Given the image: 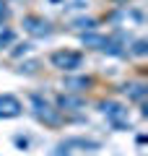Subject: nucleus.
<instances>
[{"label":"nucleus","instance_id":"obj_1","mask_svg":"<svg viewBox=\"0 0 148 156\" xmlns=\"http://www.w3.org/2000/svg\"><path fill=\"white\" fill-rule=\"evenodd\" d=\"M31 104H34V112H37V117L42 120V122H47V125H60V122H62L60 112L52 109L47 101H42V96L34 94V96H31Z\"/></svg>","mask_w":148,"mask_h":156},{"label":"nucleus","instance_id":"obj_2","mask_svg":"<svg viewBox=\"0 0 148 156\" xmlns=\"http://www.w3.org/2000/svg\"><path fill=\"white\" fill-rule=\"evenodd\" d=\"M52 65L60 70H78L83 65V55L81 52H55L52 55Z\"/></svg>","mask_w":148,"mask_h":156},{"label":"nucleus","instance_id":"obj_3","mask_svg":"<svg viewBox=\"0 0 148 156\" xmlns=\"http://www.w3.org/2000/svg\"><path fill=\"white\" fill-rule=\"evenodd\" d=\"M23 29H26L31 37H49V23L44 21V18H39V16H26L23 18Z\"/></svg>","mask_w":148,"mask_h":156},{"label":"nucleus","instance_id":"obj_4","mask_svg":"<svg viewBox=\"0 0 148 156\" xmlns=\"http://www.w3.org/2000/svg\"><path fill=\"white\" fill-rule=\"evenodd\" d=\"M101 109H104V115L109 117L117 128H122V122L127 120V109H125L122 104H117V101H104V104H101Z\"/></svg>","mask_w":148,"mask_h":156},{"label":"nucleus","instance_id":"obj_5","mask_svg":"<svg viewBox=\"0 0 148 156\" xmlns=\"http://www.w3.org/2000/svg\"><path fill=\"white\" fill-rule=\"evenodd\" d=\"M21 115V101L11 94H0V117H16Z\"/></svg>","mask_w":148,"mask_h":156},{"label":"nucleus","instance_id":"obj_6","mask_svg":"<svg viewBox=\"0 0 148 156\" xmlns=\"http://www.w3.org/2000/svg\"><path fill=\"white\" fill-rule=\"evenodd\" d=\"M62 86L70 89V91H81V89H86V86H91V78H86V76H81V78H65Z\"/></svg>","mask_w":148,"mask_h":156},{"label":"nucleus","instance_id":"obj_7","mask_svg":"<svg viewBox=\"0 0 148 156\" xmlns=\"http://www.w3.org/2000/svg\"><path fill=\"white\" fill-rule=\"evenodd\" d=\"M57 104H60L62 109H78V107H83V99H78V96H68V94H60V96H57Z\"/></svg>","mask_w":148,"mask_h":156},{"label":"nucleus","instance_id":"obj_8","mask_svg":"<svg viewBox=\"0 0 148 156\" xmlns=\"http://www.w3.org/2000/svg\"><path fill=\"white\" fill-rule=\"evenodd\" d=\"M125 94L130 96V99L140 101L143 96H146V86H143V83H130V86H125Z\"/></svg>","mask_w":148,"mask_h":156},{"label":"nucleus","instance_id":"obj_9","mask_svg":"<svg viewBox=\"0 0 148 156\" xmlns=\"http://www.w3.org/2000/svg\"><path fill=\"white\" fill-rule=\"evenodd\" d=\"M13 37H16V34H13L11 29H3V26H0V50H3L5 44H11V42H13Z\"/></svg>","mask_w":148,"mask_h":156},{"label":"nucleus","instance_id":"obj_10","mask_svg":"<svg viewBox=\"0 0 148 156\" xmlns=\"http://www.w3.org/2000/svg\"><path fill=\"white\" fill-rule=\"evenodd\" d=\"M73 26L76 29H93L96 21H93V18H78V21H73Z\"/></svg>","mask_w":148,"mask_h":156},{"label":"nucleus","instance_id":"obj_11","mask_svg":"<svg viewBox=\"0 0 148 156\" xmlns=\"http://www.w3.org/2000/svg\"><path fill=\"white\" fill-rule=\"evenodd\" d=\"M101 42H104V37H96V34H83V44H99V47H101Z\"/></svg>","mask_w":148,"mask_h":156},{"label":"nucleus","instance_id":"obj_12","mask_svg":"<svg viewBox=\"0 0 148 156\" xmlns=\"http://www.w3.org/2000/svg\"><path fill=\"white\" fill-rule=\"evenodd\" d=\"M132 52H135V55H146V42H143V39H138L135 47H132Z\"/></svg>","mask_w":148,"mask_h":156},{"label":"nucleus","instance_id":"obj_13","mask_svg":"<svg viewBox=\"0 0 148 156\" xmlns=\"http://www.w3.org/2000/svg\"><path fill=\"white\" fill-rule=\"evenodd\" d=\"M5 18H8V8H5V3L0 0V21H5Z\"/></svg>","mask_w":148,"mask_h":156},{"label":"nucleus","instance_id":"obj_14","mask_svg":"<svg viewBox=\"0 0 148 156\" xmlns=\"http://www.w3.org/2000/svg\"><path fill=\"white\" fill-rule=\"evenodd\" d=\"M29 50H31V47H29V44H21V47H18V50H16V52H13V55H16V57H18V55H26V52H29Z\"/></svg>","mask_w":148,"mask_h":156},{"label":"nucleus","instance_id":"obj_15","mask_svg":"<svg viewBox=\"0 0 148 156\" xmlns=\"http://www.w3.org/2000/svg\"><path fill=\"white\" fill-rule=\"evenodd\" d=\"M83 3H86V0H76V5H78V8H81V5H83Z\"/></svg>","mask_w":148,"mask_h":156},{"label":"nucleus","instance_id":"obj_16","mask_svg":"<svg viewBox=\"0 0 148 156\" xmlns=\"http://www.w3.org/2000/svg\"><path fill=\"white\" fill-rule=\"evenodd\" d=\"M115 3H127V0H115Z\"/></svg>","mask_w":148,"mask_h":156}]
</instances>
